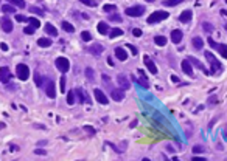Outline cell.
<instances>
[{"label": "cell", "mask_w": 227, "mask_h": 161, "mask_svg": "<svg viewBox=\"0 0 227 161\" xmlns=\"http://www.w3.org/2000/svg\"><path fill=\"white\" fill-rule=\"evenodd\" d=\"M168 17H170V14L166 13V11H154V13L148 17L146 22H148L149 25H154V23H159L160 20H165V19H168Z\"/></svg>", "instance_id": "obj_1"}, {"label": "cell", "mask_w": 227, "mask_h": 161, "mask_svg": "<svg viewBox=\"0 0 227 161\" xmlns=\"http://www.w3.org/2000/svg\"><path fill=\"white\" fill-rule=\"evenodd\" d=\"M16 74H17V78L20 80H26L30 78V68L25 65V64H19L17 67H16Z\"/></svg>", "instance_id": "obj_2"}, {"label": "cell", "mask_w": 227, "mask_h": 161, "mask_svg": "<svg viewBox=\"0 0 227 161\" xmlns=\"http://www.w3.org/2000/svg\"><path fill=\"white\" fill-rule=\"evenodd\" d=\"M55 65H56V68L59 70V71H62V73H67L70 70V62H69L67 57H58Z\"/></svg>", "instance_id": "obj_3"}, {"label": "cell", "mask_w": 227, "mask_h": 161, "mask_svg": "<svg viewBox=\"0 0 227 161\" xmlns=\"http://www.w3.org/2000/svg\"><path fill=\"white\" fill-rule=\"evenodd\" d=\"M205 57H207V61L210 62V65H212V70H215V71H221V64L219 61L213 56V53H210V51H205Z\"/></svg>", "instance_id": "obj_4"}, {"label": "cell", "mask_w": 227, "mask_h": 161, "mask_svg": "<svg viewBox=\"0 0 227 161\" xmlns=\"http://www.w3.org/2000/svg\"><path fill=\"white\" fill-rule=\"evenodd\" d=\"M145 13V8L137 5V6H131V8H126V16L129 17H140Z\"/></svg>", "instance_id": "obj_5"}, {"label": "cell", "mask_w": 227, "mask_h": 161, "mask_svg": "<svg viewBox=\"0 0 227 161\" xmlns=\"http://www.w3.org/2000/svg\"><path fill=\"white\" fill-rule=\"evenodd\" d=\"M11 71H9L8 67H2L0 68V82L2 84H8L9 80H11Z\"/></svg>", "instance_id": "obj_6"}, {"label": "cell", "mask_w": 227, "mask_h": 161, "mask_svg": "<svg viewBox=\"0 0 227 161\" xmlns=\"http://www.w3.org/2000/svg\"><path fill=\"white\" fill-rule=\"evenodd\" d=\"M117 82H118V85L121 87V90H128L129 87H131L129 78H126V74H123V73H120V74L117 76Z\"/></svg>", "instance_id": "obj_7"}, {"label": "cell", "mask_w": 227, "mask_h": 161, "mask_svg": "<svg viewBox=\"0 0 227 161\" xmlns=\"http://www.w3.org/2000/svg\"><path fill=\"white\" fill-rule=\"evenodd\" d=\"M45 93L48 98H55L56 96V87H55V82L53 80H47V84H45Z\"/></svg>", "instance_id": "obj_8"}, {"label": "cell", "mask_w": 227, "mask_h": 161, "mask_svg": "<svg viewBox=\"0 0 227 161\" xmlns=\"http://www.w3.org/2000/svg\"><path fill=\"white\" fill-rule=\"evenodd\" d=\"M94 95H95V99L98 101L100 104H104V105H106L107 102H109V99L106 98V95L103 93L100 88H95V90H94Z\"/></svg>", "instance_id": "obj_9"}, {"label": "cell", "mask_w": 227, "mask_h": 161, "mask_svg": "<svg viewBox=\"0 0 227 161\" xmlns=\"http://www.w3.org/2000/svg\"><path fill=\"white\" fill-rule=\"evenodd\" d=\"M143 62H145V65L148 67V70H149L151 74H157V67H156V64L149 59V56H145L143 57Z\"/></svg>", "instance_id": "obj_10"}, {"label": "cell", "mask_w": 227, "mask_h": 161, "mask_svg": "<svg viewBox=\"0 0 227 161\" xmlns=\"http://www.w3.org/2000/svg\"><path fill=\"white\" fill-rule=\"evenodd\" d=\"M103 50H104V47H103L101 44H95V45L89 47V53L92 56H101Z\"/></svg>", "instance_id": "obj_11"}, {"label": "cell", "mask_w": 227, "mask_h": 161, "mask_svg": "<svg viewBox=\"0 0 227 161\" xmlns=\"http://www.w3.org/2000/svg\"><path fill=\"white\" fill-rule=\"evenodd\" d=\"M0 25H2V30L5 31V33H11V31H13V22L8 17H3L2 22H0Z\"/></svg>", "instance_id": "obj_12"}, {"label": "cell", "mask_w": 227, "mask_h": 161, "mask_svg": "<svg viewBox=\"0 0 227 161\" xmlns=\"http://www.w3.org/2000/svg\"><path fill=\"white\" fill-rule=\"evenodd\" d=\"M181 67L183 70V73H187L188 76H193V68H191V62L188 61V59H185V61H182Z\"/></svg>", "instance_id": "obj_13"}, {"label": "cell", "mask_w": 227, "mask_h": 161, "mask_svg": "<svg viewBox=\"0 0 227 161\" xmlns=\"http://www.w3.org/2000/svg\"><path fill=\"white\" fill-rule=\"evenodd\" d=\"M193 17V13L190 11V9H185V11H182V14L179 16V20L182 23H188Z\"/></svg>", "instance_id": "obj_14"}, {"label": "cell", "mask_w": 227, "mask_h": 161, "mask_svg": "<svg viewBox=\"0 0 227 161\" xmlns=\"http://www.w3.org/2000/svg\"><path fill=\"white\" fill-rule=\"evenodd\" d=\"M115 56L120 59V61H126V59L129 57L128 53H126V50H125L123 47H117V48H115Z\"/></svg>", "instance_id": "obj_15"}, {"label": "cell", "mask_w": 227, "mask_h": 161, "mask_svg": "<svg viewBox=\"0 0 227 161\" xmlns=\"http://www.w3.org/2000/svg\"><path fill=\"white\" fill-rule=\"evenodd\" d=\"M111 96H112L114 101H117V102H120V101L125 99V93H123V90H112Z\"/></svg>", "instance_id": "obj_16"}, {"label": "cell", "mask_w": 227, "mask_h": 161, "mask_svg": "<svg viewBox=\"0 0 227 161\" xmlns=\"http://www.w3.org/2000/svg\"><path fill=\"white\" fill-rule=\"evenodd\" d=\"M188 61H190V62L193 64V65H196L198 68H201V70H202V71H204L205 74H210V71H208V70L204 67V64H201V62H199L196 57H191V56H190V57H188Z\"/></svg>", "instance_id": "obj_17"}, {"label": "cell", "mask_w": 227, "mask_h": 161, "mask_svg": "<svg viewBox=\"0 0 227 161\" xmlns=\"http://www.w3.org/2000/svg\"><path fill=\"white\" fill-rule=\"evenodd\" d=\"M171 40L174 42V44H179V42L182 40V31L181 30H174L171 33Z\"/></svg>", "instance_id": "obj_18"}, {"label": "cell", "mask_w": 227, "mask_h": 161, "mask_svg": "<svg viewBox=\"0 0 227 161\" xmlns=\"http://www.w3.org/2000/svg\"><path fill=\"white\" fill-rule=\"evenodd\" d=\"M191 44H193V47L196 48V50H201V48L204 47V40H202V39H201V37H199V36H196V37H193Z\"/></svg>", "instance_id": "obj_19"}, {"label": "cell", "mask_w": 227, "mask_h": 161, "mask_svg": "<svg viewBox=\"0 0 227 161\" xmlns=\"http://www.w3.org/2000/svg\"><path fill=\"white\" fill-rule=\"evenodd\" d=\"M45 33L50 34V36H53V37H56V36H58V30H56L51 23H47V25H45Z\"/></svg>", "instance_id": "obj_20"}, {"label": "cell", "mask_w": 227, "mask_h": 161, "mask_svg": "<svg viewBox=\"0 0 227 161\" xmlns=\"http://www.w3.org/2000/svg\"><path fill=\"white\" fill-rule=\"evenodd\" d=\"M154 42H156V45L163 47V45H166V37L165 36H156L154 37Z\"/></svg>", "instance_id": "obj_21"}, {"label": "cell", "mask_w": 227, "mask_h": 161, "mask_svg": "<svg viewBox=\"0 0 227 161\" xmlns=\"http://www.w3.org/2000/svg\"><path fill=\"white\" fill-rule=\"evenodd\" d=\"M37 45L42 47V48H47V47H50V45H51V40H50V39H47V37H42V39L37 40Z\"/></svg>", "instance_id": "obj_22"}, {"label": "cell", "mask_w": 227, "mask_h": 161, "mask_svg": "<svg viewBox=\"0 0 227 161\" xmlns=\"http://www.w3.org/2000/svg\"><path fill=\"white\" fill-rule=\"evenodd\" d=\"M96 28H98V33L100 34H107V31H109V28H107V23H104V22H100Z\"/></svg>", "instance_id": "obj_23"}, {"label": "cell", "mask_w": 227, "mask_h": 161, "mask_svg": "<svg viewBox=\"0 0 227 161\" xmlns=\"http://www.w3.org/2000/svg\"><path fill=\"white\" fill-rule=\"evenodd\" d=\"M28 23H30V26H33V28L36 30V28H39V26H41V20L36 19V17H30L28 19Z\"/></svg>", "instance_id": "obj_24"}, {"label": "cell", "mask_w": 227, "mask_h": 161, "mask_svg": "<svg viewBox=\"0 0 227 161\" xmlns=\"http://www.w3.org/2000/svg\"><path fill=\"white\" fill-rule=\"evenodd\" d=\"M120 36H123V31H121L120 28H114L111 33H109V37H111V39H114V37H120Z\"/></svg>", "instance_id": "obj_25"}, {"label": "cell", "mask_w": 227, "mask_h": 161, "mask_svg": "<svg viewBox=\"0 0 227 161\" xmlns=\"http://www.w3.org/2000/svg\"><path fill=\"white\" fill-rule=\"evenodd\" d=\"M62 28H64V31H67V33H75L73 25H72V23H69V22H66V20L62 22Z\"/></svg>", "instance_id": "obj_26"}, {"label": "cell", "mask_w": 227, "mask_h": 161, "mask_svg": "<svg viewBox=\"0 0 227 161\" xmlns=\"http://www.w3.org/2000/svg\"><path fill=\"white\" fill-rule=\"evenodd\" d=\"M13 6H17V8H25V2L24 0H8Z\"/></svg>", "instance_id": "obj_27"}, {"label": "cell", "mask_w": 227, "mask_h": 161, "mask_svg": "<svg viewBox=\"0 0 227 161\" xmlns=\"http://www.w3.org/2000/svg\"><path fill=\"white\" fill-rule=\"evenodd\" d=\"M218 50H219V53H221V56L227 59V45H224V44H218Z\"/></svg>", "instance_id": "obj_28"}, {"label": "cell", "mask_w": 227, "mask_h": 161, "mask_svg": "<svg viewBox=\"0 0 227 161\" xmlns=\"http://www.w3.org/2000/svg\"><path fill=\"white\" fill-rule=\"evenodd\" d=\"M2 11L6 13V14H11V13L16 11V8L13 6V5H3V6H2Z\"/></svg>", "instance_id": "obj_29"}, {"label": "cell", "mask_w": 227, "mask_h": 161, "mask_svg": "<svg viewBox=\"0 0 227 161\" xmlns=\"http://www.w3.org/2000/svg\"><path fill=\"white\" fill-rule=\"evenodd\" d=\"M137 84L140 85V87H143V88H149V84H148V79L146 78H140L137 80Z\"/></svg>", "instance_id": "obj_30"}, {"label": "cell", "mask_w": 227, "mask_h": 161, "mask_svg": "<svg viewBox=\"0 0 227 161\" xmlns=\"http://www.w3.org/2000/svg\"><path fill=\"white\" fill-rule=\"evenodd\" d=\"M182 2H183V0H165L163 5H165V6H174V5H179Z\"/></svg>", "instance_id": "obj_31"}, {"label": "cell", "mask_w": 227, "mask_h": 161, "mask_svg": "<svg viewBox=\"0 0 227 161\" xmlns=\"http://www.w3.org/2000/svg\"><path fill=\"white\" fill-rule=\"evenodd\" d=\"M67 104L73 105L75 104V92H69L67 93Z\"/></svg>", "instance_id": "obj_32"}, {"label": "cell", "mask_w": 227, "mask_h": 161, "mask_svg": "<svg viewBox=\"0 0 227 161\" xmlns=\"http://www.w3.org/2000/svg\"><path fill=\"white\" fill-rule=\"evenodd\" d=\"M81 39H83L84 42H90L92 40V34L89 33V31H83V33H81Z\"/></svg>", "instance_id": "obj_33"}, {"label": "cell", "mask_w": 227, "mask_h": 161, "mask_svg": "<svg viewBox=\"0 0 227 161\" xmlns=\"http://www.w3.org/2000/svg\"><path fill=\"white\" fill-rule=\"evenodd\" d=\"M75 95L78 96V101H79V102H84V101H86V98H84V92H83L81 88H76V92H75Z\"/></svg>", "instance_id": "obj_34"}, {"label": "cell", "mask_w": 227, "mask_h": 161, "mask_svg": "<svg viewBox=\"0 0 227 161\" xmlns=\"http://www.w3.org/2000/svg\"><path fill=\"white\" fill-rule=\"evenodd\" d=\"M115 5H111V3H107V5H104V6H103V11L104 13H111V11H115Z\"/></svg>", "instance_id": "obj_35"}, {"label": "cell", "mask_w": 227, "mask_h": 161, "mask_svg": "<svg viewBox=\"0 0 227 161\" xmlns=\"http://www.w3.org/2000/svg\"><path fill=\"white\" fill-rule=\"evenodd\" d=\"M202 28L205 30V33H212V31H213V25H210L208 22H204L202 23Z\"/></svg>", "instance_id": "obj_36"}, {"label": "cell", "mask_w": 227, "mask_h": 161, "mask_svg": "<svg viewBox=\"0 0 227 161\" xmlns=\"http://www.w3.org/2000/svg\"><path fill=\"white\" fill-rule=\"evenodd\" d=\"M86 76H87L90 80H94V70H92V68H86Z\"/></svg>", "instance_id": "obj_37"}, {"label": "cell", "mask_w": 227, "mask_h": 161, "mask_svg": "<svg viewBox=\"0 0 227 161\" xmlns=\"http://www.w3.org/2000/svg\"><path fill=\"white\" fill-rule=\"evenodd\" d=\"M34 80H36V85H37V87H41V85H42V78L39 76V73L34 74Z\"/></svg>", "instance_id": "obj_38"}, {"label": "cell", "mask_w": 227, "mask_h": 161, "mask_svg": "<svg viewBox=\"0 0 227 161\" xmlns=\"http://www.w3.org/2000/svg\"><path fill=\"white\" fill-rule=\"evenodd\" d=\"M24 33L28 34V36H31V34H34V28H33V26H26V28L24 30Z\"/></svg>", "instance_id": "obj_39"}, {"label": "cell", "mask_w": 227, "mask_h": 161, "mask_svg": "<svg viewBox=\"0 0 227 161\" xmlns=\"http://www.w3.org/2000/svg\"><path fill=\"white\" fill-rule=\"evenodd\" d=\"M79 2L84 3V5H87V6H95V5H96L94 0H79Z\"/></svg>", "instance_id": "obj_40"}, {"label": "cell", "mask_w": 227, "mask_h": 161, "mask_svg": "<svg viewBox=\"0 0 227 161\" xmlns=\"http://www.w3.org/2000/svg\"><path fill=\"white\" fill-rule=\"evenodd\" d=\"M126 48H129V51H131L132 53V54H137V48L136 47H134V45H131V44H126Z\"/></svg>", "instance_id": "obj_41"}, {"label": "cell", "mask_w": 227, "mask_h": 161, "mask_svg": "<svg viewBox=\"0 0 227 161\" xmlns=\"http://www.w3.org/2000/svg\"><path fill=\"white\" fill-rule=\"evenodd\" d=\"M204 152V147L202 146H194L193 147V153H202Z\"/></svg>", "instance_id": "obj_42"}, {"label": "cell", "mask_w": 227, "mask_h": 161, "mask_svg": "<svg viewBox=\"0 0 227 161\" xmlns=\"http://www.w3.org/2000/svg\"><path fill=\"white\" fill-rule=\"evenodd\" d=\"M132 34H134V37H140V36H142V30H140V28H134Z\"/></svg>", "instance_id": "obj_43"}, {"label": "cell", "mask_w": 227, "mask_h": 161, "mask_svg": "<svg viewBox=\"0 0 227 161\" xmlns=\"http://www.w3.org/2000/svg\"><path fill=\"white\" fill-rule=\"evenodd\" d=\"M30 11H31V13H34V14H39V16H42V9H39L37 6H33V8H30Z\"/></svg>", "instance_id": "obj_44"}, {"label": "cell", "mask_w": 227, "mask_h": 161, "mask_svg": "<svg viewBox=\"0 0 227 161\" xmlns=\"http://www.w3.org/2000/svg\"><path fill=\"white\" fill-rule=\"evenodd\" d=\"M16 20H17V22H28V19L24 17V16H20V14L16 16Z\"/></svg>", "instance_id": "obj_45"}, {"label": "cell", "mask_w": 227, "mask_h": 161, "mask_svg": "<svg viewBox=\"0 0 227 161\" xmlns=\"http://www.w3.org/2000/svg\"><path fill=\"white\" fill-rule=\"evenodd\" d=\"M84 130L87 132V133H90V135H94V133H95V129L94 127H89V126H84Z\"/></svg>", "instance_id": "obj_46"}, {"label": "cell", "mask_w": 227, "mask_h": 161, "mask_svg": "<svg viewBox=\"0 0 227 161\" xmlns=\"http://www.w3.org/2000/svg\"><path fill=\"white\" fill-rule=\"evenodd\" d=\"M59 82H61V90H62V93H64V90H66V78H61V80H59Z\"/></svg>", "instance_id": "obj_47"}, {"label": "cell", "mask_w": 227, "mask_h": 161, "mask_svg": "<svg viewBox=\"0 0 227 161\" xmlns=\"http://www.w3.org/2000/svg\"><path fill=\"white\" fill-rule=\"evenodd\" d=\"M208 44H210V47H212V48H218V44H216L212 37H208Z\"/></svg>", "instance_id": "obj_48"}, {"label": "cell", "mask_w": 227, "mask_h": 161, "mask_svg": "<svg viewBox=\"0 0 227 161\" xmlns=\"http://www.w3.org/2000/svg\"><path fill=\"white\" fill-rule=\"evenodd\" d=\"M111 20H112V22H121V17H120V16H112V17H111Z\"/></svg>", "instance_id": "obj_49"}, {"label": "cell", "mask_w": 227, "mask_h": 161, "mask_svg": "<svg viewBox=\"0 0 227 161\" xmlns=\"http://www.w3.org/2000/svg\"><path fill=\"white\" fill-rule=\"evenodd\" d=\"M34 153H36V155H45V150H42V149H36V150H34Z\"/></svg>", "instance_id": "obj_50"}, {"label": "cell", "mask_w": 227, "mask_h": 161, "mask_svg": "<svg viewBox=\"0 0 227 161\" xmlns=\"http://www.w3.org/2000/svg\"><path fill=\"white\" fill-rule=\"evenodd\" d=\"M171 80H173V82H174V84H179V82H181V80H179V78H177V76H171Z\"/></svg>", "instance_id": "obj_51"}, {"label": "cell", "mask_w": 227, "mask_h": 161, "mask_svg": "<svg viewBox=\"0 0 227 161\" xmlns=\"http://www.w3.org/2000/svg\"><path fill=\"white\" fill-rule=\"evenodd\" d=\"M0 48H2L3 51H8V45L6 44H0Z\"/></svg>", "instance_id": "obj_52"}, {"label": "cell", "mask_w": 227, "mask_h": 161, "mask_svg": "<svg viewBox=\"0 0 227 161\" xmlns=\"http://www.w3.org/2000/svg\"><path fill=\"white\" fill-rule=\"evenodd\" d=\"M199 160H201V161H205L204 157H193V161H199Z\"/></svg>", "instance_id": "obj_53"}, {"label": "cell", "mask_w": 227, "mask_h": 161, "mask_svg": "<svg viewBox=\"0 0 227 161\" xmlns=\"http://www.w3.org/2000/svg\"><path fill=\"white\" fill-rule=\"evenodd\" d=\"M145 2H154V0H145Z\"/></svg>", "instance_id": "obj_54"}, {"label": "cell", "mask_w": 227, "mask_h": 161, "mask_svg": "<svg viewBox=\"0 0 227 161\" xmlns=\"http://www.w3.org/2000/svg\"><path fill=\"white\" fill-rule=\"evenodd\" d=\"M226 3H227V0H226Z\"/></svg>", "instance_id": "obj_55"}]
</instances>
